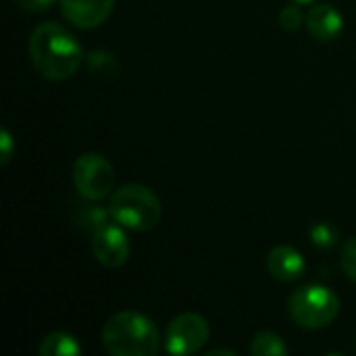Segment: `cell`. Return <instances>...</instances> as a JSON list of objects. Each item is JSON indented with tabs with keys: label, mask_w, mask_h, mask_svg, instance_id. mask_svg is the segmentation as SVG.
I'll return each instance as SVG.
<instances>
[{
	"label": "cell",
	"mask_w": 356,
	"mask_h": 356,
	"mask_svg": "<svg viewBox=\"0 0 356 356\" xmlns=\"http://www.w3.org/2000/svg\"><path fill=\"white\" fill-rule=\"evenodd\" d=\"M58 4L63 17L71 25L79 29H94L111 17L117 0H58Z\"/></svg>",
	"instance_id": "8"
},
{
	"label": "cell",
	"mask_w": 356,
	"mask_h": 356,
	"mask_svg": "<svg viewBox=\"0 0 356 356\" xmlns=\"http://www.w3.org/2000/svg\"><path fill=\"white\" fill-rule=\"evenodd\" d=\"M340 265H342V271L346 273V277L356 282V236L346 240V244L342 246Z\"/></svg>",
	"instance_id": "16"
},
{
	"label": "cell",
	"mask_w": 356,
	"mask_h": 356,
	"mask_svg": "<svg viewBox=\"0 0 356 356\" xmlns=\"http://www.w3.org/2000/svg\"><path fill=\"white\" fill-rule=\"evenodd\" d=\"M27 54L33 69L50 81L73 77L83 63L81 44L56 21H44L29 33Z\"/></svg>",
	"instance_id": "1"
},
{
	"label": "cell",
	"mask_w": 356,
	"mask_h": 356,
	"mask_svg": "<svg viewBox=\"0 0 356 356\" xmlns=\"http://www.w3.org/2000/svg\"><path fill=\"white\" fill-rule=\"evenodd\" d=\"M102 344L113 356H154L161 350V334L144 313L121 311L104 323Z\"/></svg>",
	"instance_id": "2"
},
{
	"label": "cell",
	"mask_w": 356,
	"mask_h": 356,
	"mask_svg": "<svg viewBox=\"0 0 356 356\" xmlns=\"http://www.w3.org/2000/svg\"><path fill=\"white\" fill-rule=\"evenodd\" d=\"M215 355H227V356H236L234 350H221V348H217V350H209L207 356H215Z\"/></svg>",
	"instance_id": "19"
},
{
	"label": "cell",
	"mask_w": 356,
	"mask_h": 356,
	"mask_svg": "<svg viewBox=\"0 0 356 356\" xmlns=\"http://www.w3.org/2000/svg\"><path fill=\"white\" fill-rule=\"evenodd\" d=\"M25 13H46L56 0H15Z\"/></svg>",
	"instance_id": "18"
},
{
	"label": "cell",
	"mask_w": 356,
	"mask_h": 356,
	"mask_svg": "<svg viewBox=\"0 0 356 356\" xmlns=\"http://www.w3.org/2000/svg\"><path fill=\"white\" fill-rule=\"evenodd\" d=\"M288 313L298 327L325 330L340 315V298L325 286H305L292 292Z\"/></svg>",
	"instance_id": "4"
},
{
	"label": "cell",
	"mask_w": 356,
	"mask_h": 356,
	"mask_svg": "<svg viewBox=\"0 0 356 356\" xmlns=\"http://www.w3.org/2000/svg\"><path fill=\"white\" fill-rule=\"evenodd\" d=\"M71 177L77 194L88 202H100L115 190V169L100 152L77 156Z\"/></svg>",
	"instance_id": "5"
},
{
	"label": "cell",
	"mask_w": 356,
	"mask_h": 356,
	"mask_svg": "<svg viewBox=\"0 0 356 356\" xmlns=\"http://www.w3.org/2000/svg\"><path fill=\"white\" fill-rule=\"evenodd\" d=\"M248 353L252 356H286L288 355V346L282 340V336L265 330V332L254 334V338L250 340Z\"/></svg>",
	"instance_id": "13"
},
{
	"label": "cell",
	"mask_w": 356,
	"mask_h": 356,
	"mask_svg": "<svg viewBox=\"0 0 356 356\" xmlns=\"http://www.w3.org/2000/svg\"><path fill=\"white\" fill-rule=\"evenodd\" d=\"M111 221H115L113 215H111V209H102V207H98V204H94V202H92V204L79 207V209L75 211V215H73V223H75L79 229L88 232L90 236H92L96 229H100L102 225L111 223Z\"/></svg>",
	"instance_id": "12"
},
{
	"label": "cell",
	"mask_w": 356,
	"mask_h": 356,
	"mask_svg": "<svg viewBox=\"0 0 356 356\" xmlns=\"http://www.w3.org/2000/svg\"><path fill=\"white\" fill-rule=\"evenodd\" d=\"M338 238H340L338 229H336L334 225L325 223V221L315 223V225L309 229V240H311V244L317 246V248H323V250L336 246V244H338Z\"/></svg>",
	"instance_id": "14"
},
{
	"label": "cell",
	"mask_w": 356,
	"mask_h": 356,
	"mask_svg": "<svg viewBox=\"0 0 356 356\" xmlns=\"http://www.w3.org/2000/svg\"><path fill=\"white\" fill-rule=\"evenodd\" d=\"M292 2H296V4H313L317 0H292Z\"/></svg>",
	"instance_id": "20"
},
{
	"label": "cell",
	"mask_w": 356,
	"mask_h": 356,
	"mask_svg": "<svg viewBox=\"0 0 356 356\" xmlns=\"http://www.w3.org/2000/svg\"><path fill=\"white\" fill-rule=\"evenodd\" d=\"M94 259L106 269H119L127 263L131 254V244L117 221H111L96 229L90 240Z\"/></svg>",
	"instance_id": "7"
},
{
	"label": "cell",
	"mask_w": 356,
	"mask_h": 356,
	"mask_svg": "<svg viewBox=\"0 0 356 356\" xmlns=\"http://www.w3.org/2000/svg\"><path fill=\"white\" fill-rule=\"evenodd\" d=\"M209 321L198 313H181L169 325L165 334V353L173 356H190L202 350L209 342Z\"/></svg>",
	"instance_id": "6"
},
{
	"label": "cell",
	"mask_w": 356,
	"mask_h": 356,
	"mask_svg": "<svg viewBox=\"0 0 356 356\" xmlns=\"http://www.w3.org/2000/svg\"><path fill=\"white\" fill-rule=\"evenodd\" d=\"M265 265H267L269 275L284 284L300 280L305 275V267H307L305 257L294 246H288V244H280V246L271 248Z\"/></svg>",
	"instance_id": "9"
},
{
	"label": "cell",
	"mask_w": 356,
	"mask_h": 356,
	"mask_svg": "<svg viewBox=\"0 0 356 356\" xmlns=\"http://www.w3.org/2000/svg\"><path fill=\"white\" fill-rule=\"evenodd\" d=\"M13 154H15V140L10 136V131L6 127L0 129V165H8L13 161Z\"/></svg>",
	"instance_id": "17"
},
{
	"label": "cell",
	"mask_w": 356,
	"mask_h": 356,
	"mask_svg": "<svg viewBox=\"0 0 356 356\" xmlns=\"http://www.w3.org/2000/svg\"><path fill=\"white\" fill-rule=\"evenodd\" d=\"M305 19H307V15H302L300 6H298L296 2L284 6L282 13H280V25H282L286 31H296V29L305 23Z\"/></svg>",
	"instance_id": "15"
},
{
	"label": "cell",
	"mask_w": 356,
	"mask_h": 356,
	"mask_svg": "<svg viewBox=\"0 0 356 356\" xmlns=\"http://www.w3.org/2000/svg\"><path fill=\"white\" fill-rule=\"evenodd\" d=\"M113 219L134 232H150L159 225L163 209L159 196L144 184H125L111 194Z\"/></svg>",
	"instance_id": "3"
},
{
	"label": "cell",
	"mask_w": 356,
	"mask_h": 356,
	"mask_svg": "<svg viewBox=\"0 0 356 356\" xmlns=\"http://www.w3.org/2000/svg\"><path fill=\"white\" fill-rule=\"evenodd\" d=\"M305 25L309 33L319 42H332L336 40L344 29V19L340 10L332 4H315L309 8Z\"/></svg>",
	"instance_id": "10"
},
{
	"label": "cell",
	"mask_w": 356,
	"mask_h": 356,
	"mask_svg": "<svg viewBox=\"0 0 356 356\" xmlns=\"http://www.w3.org/2000/svg\"><path fill=\"white\" fill-rule=\"evenodd\" d=\"M38 353L40 356H79L83 353V348L75 336L67 332H50L40 342Z\"/></svg>",
	"instance_id": "11"
}]
</instances>
